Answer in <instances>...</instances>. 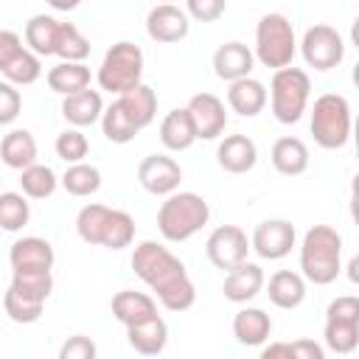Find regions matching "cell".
I'll list each match as a JSON object with an SVG mask.
<instances>
[{
	"label": "cell",
	"instance_id": "37",
	"mask_svg": "<svg viewBox=\"0 0 359 359\" xmlns=\"http://www.w3.org/2000/svg\"><path fill=\"white\" fill-rule=\"evenodd\" d=\"M28 219H31V205H28L25 194L3 191L0 194V227L8 233H17L28 224Z\"/></svg>",
	"mask_w": 359,
	"mask_h": 359
},
{
	"label": "cell",
	"instance_id": "41",
	"mask_svg": "<svg viewBox=\"0 0 359 359\" xmlns=\"http://www.w3.org/2000/svg\"><path fill=\"white\" fill-rule=\"evenodd\" d=\"M53 149H56V154L70 165V163H81L84 157H87V151H90V143H87V137L81 135V129H65V132H59L56 135V143H53Z\"/></svg>",
	"mask_w": 359,
	"mask_h": 359
},
{
	"label": "cell",
	"instance_id": "45",
	"mask_svg": "<svg viewBox=\"0 0 359 359\" xmlns=\"http://www.w3.org/2000/svg\"><path fill=\"white\" fill-rule=\"evenodd\" d=\"M22 50H25V45H22L20 34L17 31H8V28H0V70L6 65H11Z\"/></svg>",
	"mask_w": 359,
	"mask_h": 359
},
{
	"label": "cell",
	"instance_id": "8",
	"mask_svg": "<svg viewBox=\"0 0 359 359\" xmlns=\"http://www.w3.org/2000/svg\"><path fill=\"white\" fill-rule=\"evenodd\" d=\"M325 348L334 353H351L359 345V297H334L325 309Z\"/></svg>",
	"mask_w": 359,
	"mask_h": 359
},
{
	"label": "cell",
	"instance_id": "6",
	"mask_svg": "<svg viewBox=\"0 0 359 359\" xmlns=\"http://www.w3.org/2000/svg\"><path fill=\"white\" fill-rule=\"evenodd\" d=\"M297 53V39H294V28L289 22V17L278 14V11H269L258 20L255 25V59L264 65V67H286L292 65Z\"/></svg>",
	"mask_w": 359,
	"mask_h": 359
},
{
	"label": "cell",
	"instance_id": "25",
	"mask_svg": "<svg viewBox=\"0 0 359 359\" xmlns=\"http://www.w3.org/2000/svg\"><path fill=\"white\" fill-rule=\"evenodd\" d=\"M112 314L118 323L123 325H132V323H140L146 317H154L157 314V300L146 292H135V289H123L112 297Z\"/></svg>",
	"mask_w": 359,
	"mask_h": 359
},
{
	"label": "cell",
	"instance_id": "10",
	"mask_svg": "<svg viewBox=\"0 0 359 359\" xmlns=\"http://www.w3.org/2000/svg\"><path fill=\"white\" fill-rule=\"evenodd\" d=\"M205 252L210 258V264L216 269H233L238 266L241 261H247V252H250V241H247V233L236 224H222L216 227L208 241H205Z\"/></svg>",
	"mask_w": 359,
	"mask_h": 359
},
{
	"label": "cell",
	"instance_id": "9",
	"mask_svg": "<svg viewBox=\"0 0 359 359\" xmlns=\"http://www.w3.org/2000/svg\"><path fill=\"white\" fill-rule=\"evenodd\" d=\"M300 53L309 67L314 70H331L345 59V39L331 25H311L306 28L300 39Z\"/></svg>",
	"mask_w": 359,
	"mask_h": 359
},
{
	"label": "cell",
	"instance_id": "14",
	"mask_svg": "<svg viewBox=\"0 0 359 359\" xmlns=\"http://www.w3.org/2000/svg\"><path fill=\"white\" fill-rule=\"evenodd\" d=\"M146 31L154 42L171 45L188 36L191 31V17L185 14V8H180L177 3H157L149 17H146Z\"/></svg>",
	"mask_w": 359,
	"mask_h": 359
},
{
	"label": "cell",
	"instance_id": "24",
	"mask_svg": "<svg viewBox=\"0 0 359 359\" xmlns=\"http://www.w3.org/2000/svg\"><path fill=\"white\" fill-rule=\"evenodd\" d=\"M272 165L283 177H297L309 168V146L300 137H278L272 143Z\"/></svg>",
	"mask_w": 359,
	"mask_h": 359
},
{
	"label": "cell",
	"instance_id": "36",
	"mask_svg": "<svg viewBox=\"0 0 359 359\" xmlns=\"http://www.w3.org/2000/svg\"><path fill=\"white\" fill-rule=\"evenodd\" d=\"M11 289H17L20 294H25L31 300L45 303L48 294L53 292V275H50V269H22V272H14Z\"/></svg>",
	"mask_w": 359,
	"mask_h": 359
},
{
	"label": "cell",
	"instance_id": "40",
	"mask_svg": "<svg viewBox=\"0 0 359 359\" xmlns=\"http://www.w3.org/2000/svg\"><path fill=\"white\" fill-rule=\"evenodd\" d=\"M42 306H45V303L31 300V297L20 294V292H17V289H11V286H8L6 297H3V309H6V314H8L14 323H20V325L36 323V320L42 317Z\"/></svg>",
	"mask_w": 359,
	"mask_h": 359
},
{
	"label": "cell",
	"instance_id": "23",
	"mask_svg": "<svg viewBox=\"0 0 359 359\" xmlns=\"http://www.w3.org/2000/svg\"><path fill=\"white\" fill-rule=\"evenodd\" d=\"M266 294L278 309H297L306 300V278L292 269H278L266 283Z\"/></svg>",
	"mask_w": 359,
	"mask_h": 359
},
{
	"label": "cell",
	"instance_id": "21",
	"mask_svg": "<svg viewBox=\"0 0 359 359\" xmlns=\"http://www.w3.org/2000/svg\"><path fill=\"white\" fill-rule=\"evenodd\" d=\"M272 334V317L264 311V309H255V306H247L241 311H236L233 317V337L247 345V348H258L269 339Z\"/></svg>",
	"mask_w": 359,
	"mask_h": 359
},
{
	"label": "cell",
	"instance_id": "7",
	"mask_svg": "<svg viewBox=\"0 0 359 359\" xmlns=\"http://www.w3.org/2000/svg\"><path fill=\"white\" fill-rule=\"evenodd\" d=\"M95 79H98V87L107 93H115V95L129 93L143 79V50L126 39L115 42L104 53V62H101Z\"/></svg>",
	"mask_w": 359,
	"mask_h": 359
},
{
	"label": "cell",
	"instance_id": "1",
	"mask_svg": "<svg viewBox=\"0 0 359 359\" xmlns=\"http://www.w3.org/2000/svg\"><path fill=\"white\" fill-rule=\"evenodd\" d=\"M135 275L154 292L163 309L168 311H188L196 303L194 280L185 272V264L157 241H140L132 252Z\"/></svg>",
	"mask_w": 359,
	"mask_h": 359
},
{
	"label": "cell",
	"instance_id": "30",
	"mask_svg": "<svg viewBox=\"0 0 359 359\" xmlns=\"http://www.w3.org/2000/svg\"><path fill=\"white\" fill-rule=\"evenodd\" d=\"M56 31H59V20H53L50 14H34L25 22V45H28V50H34L36 56H53Z\"/></svg>",
	"mask_w": 359,
	"mask_h": 359
},
{
	"label": "cell",
	"instance_id": "12",
	"mask_svg": "<svg viewBox=\"0 0 359 359\" xmlns=\"http://www.w3.org/2000/svg\"><path fill=\"white\" fill-rule=\"evenodd\" d=\"M137 182L143 185V191H149L154 196H168L180 188L182 168L168 154H149L137 165Z\"/></svg>",
	"mask_w": 359,
	"mask_h": 359
},
{
	"label": "cell",
	"instance_id": "35",
	"mask_svg": "<svg viewBox=\"0 0 359 359\" xmlns=\"http://www.w3.org/2000/svg\"><path fill=\"white\" fill-rule=\"evenodd\" d=\"M101 132H104V137L109 140V143H129L140 129L132 123V118L123 112V107L118 104V101H112L104 112H101Z\"/></svg>",
	"mask_w": 359,
	"mask_h": 359
},
{
	"label": "cell",
	"instance_id": "5",
	"mask_svg": "<svg viewBox=\"0 0 359 359\" xmlns=\"http://www.w3.org/2000/svg\"><path fill=\"white\" fill-rule=\"evenodd\" d=\"M311 135L320 149H342L351 140V104L339 93H325L311 107Z\"/></svg>",
	"mask_w": 359,
	"mask_h": 359
},
{
	"label": "cell",
	"instance_id": "42",
	"mask_svg": "<svg viewBox=\"0 0 359 359\" xmlns=\"http://www.w3.org/2000/svg\"><path fill=\"white\" fill-rule=\"evenodd\" d=\"M22 109V95L11 81H0V126L14 123Z\"/></svg>",
	"mask_w": 359,
	"mask_h": 359
},
{
	"label": "cell",
	"instance_id": "47",
	"mask_svg": "<svg viewBox=\"0 0 359 359\" xmlns=\"http://www.w3.org/2000/svg\"><path fill=\"white\" fill-rule=\"evenodd\" d=\"M163 3H174V0H163Z\"/></svg>",
	"mask_w": 359,
	"mask_h": 359
},
{
	"label": "cell",
	"instance_id": "13",
	"mask_svg": "<svg viewBox=\"0 0 359 359\" xmlns=\"http://www.w3.org/2000/svg\"><path fill=\"white\" fill-rule=\"evenodd\" d=\"M188 115L194 121V132L196 140H216L224 126H227V112H224V101L213 93H196L188 101Z\"/></svg>",
	"mask_w": 359,
	"mask_h": 359
},
{
	"label": "cell",
	"instance_id": "11",
	"mask_svg": "<svg viewBox=\"0 0 359 359\" xmlns=\"http://www.w3.org/2000/svg\"><path fill=\"white\" fill-rule=\"evenodd\" d=\"M294 224L286 219H266L252 230L250 238V250H255L264 261H280L292 252L294 247Z\"/></svg>",
	"mask_w": 359,
	"mask_h": 359
},
{
	"label": "cell",
	"instance_id": "43",
	"mask_svg": "<svg viewBox=\"0 0 359 359\" xmlns=\"http://www.w3.org/2000/svg\"><path fill=\"white\" fill-rule=\"evenodd\" d=\"M227 0H185V14L196 22H213L224 14Z\"/></svg>",
	"mask_w": 359,
	"mask_h": 359
},
{
	"label": "cell",
	"instance_id": "16",
	"mask_svg": "<svg viewBox=\"0 0 359 359\" xmlns=\"http://www.w3.org/2000/svg\"><path fill=\"white\" fill-rule=\"evenodd\" d=\"M261 289H264V269L258 264H250V261H241L238 266L227 269L224 283H222V294L230 303H247Z\"/></svg>",
	"mask_w": 359,
	"mask_h": 359
},
{
	"label": "cell",
	"instance_id": "39",
	"mask_svg": "<svg viewBox=\"0 0 359 359\" xmlns=\"http://www.w3.org/2000/svg\"><path fill=\"white\" fill-rule=\"evenodd\" d=\"M3 76H6V81H11L14 87H25V84H34L39 76H42V62H39V56L34 53V50H22L11 65H6L3 70H0Z\"/></svg>",
	"mask_w": 359,
	"mask_h": 359
},
{
	"label": "cell",
	"instance_id": "22",
	"mask_svg": "<svg viewBox=\"0 0 359 359\" xmlns=\"http://www.w3.org/2000/svg\"><path fill=\"white\" fill-rule=\"evenodd\" d=\"M227 104H230V109L238 112L241 118H255V115L266 107V87H264L258 79H252V76L236 79V81H230Z\"/></svg>",
	"mask_w": 359,
	"mask_h": 359
},
{
	"label": "cell",
	"instance_id": "38",
	"mask_svg": "<svg viewBox=\"0 0 359 359\" xmlns=\"http://www.w3.org/2000/svg\"><path fill=\"white\" fill-rule=\"evenodd\" d=\"M107 213H109V208H107V205H98V202L84 205V208L79 210V216H76V233H79V238H81L84 244L101 247V233H104Z\"/></svg>",
	"mask_w": 359,
	"mask_h": 359
},
{
	"label": "cell",
	"instance_id": "44",
	"mask_svg": "<svg viewBox=\"0 0 359 359\" xmlns=\"http://www.w3.org/2000/svg\"><path fill=\"white\" fill-rule=\"evenodd\" d=\"M59 356H62V359H93V356H95V342H93L90 337L76 334V337H70V339L59 348Z\"/></svg>",
	"mask_w": 359,
	"mask_h": 359
},
{
	"label": "cell",
	"instance_id": "31",
	"mask_svg": "<svg viewBox=\"0 0 359 359\" xmlns=\"http://www.w3.org/2000/svg\"><path fill=\"white\" fill-rule=\"evenodd\" d=\"M59 182L70 196H93L101 188V171L95 165L84 163V160L81 163H70Z\"/></svg>",
	"mask_w": 359,
	"mask_h": 359
},
{
	"label": "cell",
	"instance_id": "19",
	"mask_svg": "<svg viewBox=\"0 0 359 359\" xmlns=\"http://www.w3.org/2000/svg\"><path fill=\"white\" fill-rule=\"evenodd\" d=\"M255 65V56L252 50L244 45V42H224L216 48L213 53V73L222 79V81H236V79H244L250 76Z\"/></svg>",
	"mask_w": 359,
	"mask_h": 359
},
{
	"label": "cell",
	"instance_id": "4",
	"mask_svg": "<svg viewBox=\"0 0 359 359\" xmlns=\"http://www.w3.org/2000/svg\"><path fill=\"white\" fill-rule=\"evenodd\" d=\"M309 95H311V79L306 70L300 67H278L272 81H269V107L275 121L280 123H297L309 107Z\"/></svg>",
	"mask_w": 359,
	"mask_h": 359
},
{
	"label": "cell",
	"instance_id": "3",
	"mask_svg": "<svg viewBox=\"0 0 359 359\" xmlns=\"http://www.w3.org/2000/svg\"><path fill=\"white\" fill-rule=\"evenodd\" d=\"M210 219V208L205 196L194 191H174L157 210V230L165 241H188L196 236Z\"/></svg>",
	"mask_w": 359,
	"mask_h": 359
},
{
	"label": "cell",
	"instance_id": "15",
	"mask_svg": "<svg viewBox=\"0 0 359 359\" xmlns=\"http://www.w3.org/2000/svg\"><path fill=\"white\" fill-rule=\"evenodd\" d=\"M216 163L227 174H247L258 163V146L247 135H227L216 149Z\"/></svg>",
	"mask_w": 359,
	"mask_h": 359
},
{
	"label": "cell",
	"instance_id": "2",
	"mask_svg": "<svg viewBox=\"0 0 359 359\" xmlns=\"http://www.w3.org/2000/svg\"><path fill=\"white\" fill-rule=\"evenodd\" d=\"M300 269L314 286L334 283L342 269V236L328 224L309 227L300 244Z\"/></svg>",
	"mask_w": 359,
	"mask_h": 359
},
{
	"label": "cell",
	"instance_id": "29",
	"mask_svg": "<svg viewBox=\"0 0 359 359\" xmlns=\"http://www.w3.org/2000/svg\"><path fill=\"white\" fill-rule=\"evenodd\" d=\"M48 87L59 95L79 93L90 87V67L84 62H59L48 70Z\"/></svg>",
	"mask_w": 359,
	"mask_h": 359
},
{
	"label": "cell",
	"instance_id": "18",
	"mask_svg": "<svg viewBox=\"0 0 359 359\" xmlns=\"http://www.w3.org/2000/svg\"><path fill=\"white\" fill-rule=\"evenodd\" d=\"M53 247L50 241L39 238V236H25V238H17L8 250V264L14 272H22V269H50L53 266Z\"/></svg>",
	"mask_w": 359,
	"mask_h": 359
},
{
	"label": "cell",
	"instance_id": "46",
	"mask_svg": "<svg viewBox=\"0 0 359 359\" xmlns=\"http://www.w3.org/2000/svg\"><path fill=\"white\" fill-rule=\"evenodd\" d=\"M50 8H56V11H73V8H79V3L81 0H45Z\"/></svg>",
	"mask_w": 359,
	"mask_h": 359
},
{
	"label": "cell",
	"instance_id": "28",
	"mask_svg": "<svg viewBox=\"0 0 359 359\" xmlns=\"http://www.w3.org/2000/svg\"><path fill=\"white\" fill-rule=\"evenodd\" d=\"M0 157L8 168L22 171L31 163H36V140L28 129H11L0 143Z\"/></svg>",
	"mask_w": 359,
	"mask_h": 359
},
{
	"label": "cell",
	"instance_id": "26",
	"mask_svg": "<svg viewBox=\"0 0 359 359\" xmlns=\"http://www.w3.org/2000/svg\"><path fill=\"white\" fill-rule=\"evenodd\" d=\"M115 101L123 107V112L132 118V123L137 129H146L157 115V93L143 81L137 87H132L129 93H121Z\"/></svg>",
	"mask_w": 359,
	"mask_h": 359
},
{
	"label": "cell",
	"instance_id": "20",
	"mask_svg": "<svg viewBox=\"0 0 359 359\" xmlns=\"http://www.w3.org/2000/svg\"><path fill=\"white\" fill-rule=\"evenodd\" d=\"M104 112V101H101V93L98 90H79V93H70L62 98V115L70 126L81 129V126H93Z\"/></svg>",
	"mask_w": 359,
	"mask_h": 359
},
{
	"label": "cell",
	"instance_id": "27",
	"mask_svg": "<svg viewBox=\"0 0 359 359\" xmlns=\"http://www.w3.org/2000/svg\"><path fill=\"white\" fill-rule=\"evenodd\" d=\"M160 140L168 151H185L194 146L196 132H194V121L188 115V109H171L163 121H160Z\"/></svg>",
	"mask_w": 359,
	"mask_h": 359
},
{
	"label": "cell",
	"instance_id": "32",
	"mask_svg": "<svg viewBox=\"0 0 359 359\" xmlns=\"http://www.w3.org/2000/svg\"><path fill=\"white\" fill-rule=\"evenodd\" d=\"M20 188H22V194L31 196V199H48V196H53V191L59 188V177L53 174L50 165L31 163L28 168L20 171Z\"/></svg>",
	"mask_w": 359,
	"mask_h": 359
},
{
	"label": "cell",
	"instance_id": "34",
	"mask_svg": "<svg viewBox=\"0 0 359 359\" xmlns=\"http://www.w3.org/2000/svg\"><path fill=\"white\" fill-rule=\"evenodd\" d=\"M132 241H135V219L126 210L109 208L107 222H104V233H101V247H107V250H123Z\"/></svg>",
	"mask_w": 359,
	"mask_h": 359
},
{
	"label": "cell",
	"instance_id": "17",
	"mask_svg": "<svg viewBox=\"0 0 359 359\" xmlns=\"http://www.w3.org/2000/svg\"><path fill=\"white\" fill-rule=\"evenodd\" d=\"M126 339H129L132 351H137L143 356H157L168 345V325L160 314H154V317H146L140 323L126 325Z\"/></svg>",
	"mask_w": 359,
	"mask_h": 359
},
{
	"label": "cell",
	"instance_id": "33",
	"mask_svg": "<svg viewBox=\"0 0 359 359\" xmlns=\"http://www.w3.org/2000/svg\"><path fill=\"white\" fill-rule=\"evenodd\" d=\"M53 56H59L62 62H84L90 56V39L73 22H59Z\"/></svg>",
	"mask_w": 359,
	"mask_h": 359
}]
</instances>
